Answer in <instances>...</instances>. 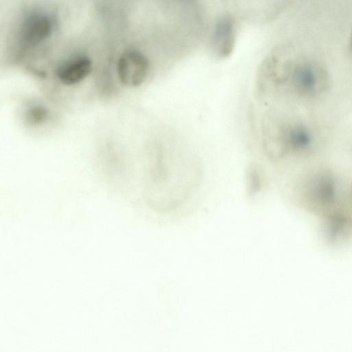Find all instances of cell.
<instances>
[{"instance_id":"obj_7","label":"cell","mask_w":352,"mask_h":352,"mask_svg":"<svg viewBox=\"0 0 352 352\" xmlns=\"http://www.w3.org/2000/svg\"><path fill=\"white\" fill-rule=\"evenodd\" d=\"M47 112L45 109L40 107H34L28 113V118L32 123H40L47 117Z\"/></svg>"},{"instance_id":"obj_6","label":"cell","mask_w":352,"mask_h":352,"mask_svg":"<svg viewBox=\"0 0 352 352\" xmlns=\"http://www.w3.org/2000/svg\"><path fill=\"white\" fill-rule=\"evenodd\" d=\"M52 30L50 19L43 14H33L23 23L21 38L28 45H36L47 38Z\"/></svg>"},{"instance_id":"obj_4","label":"cell","mask_w":352,"mask_h":352,"mask_svg":"<svg viewBox=\"0 0 352 352\" xmlns=\"http://www.w3.org/2000/svg\"><path fill=\"white\" fill-rule=\"evenodd\" d=\"M235 43L234 23L231 16H223L214 26L212 46L215 54L220 58L230 56Z\"/></svg>"},{"instance_id":"obj_1","label":"cell","mask_w":352,"mask_h":352,"mask_svg":"<svg viewBox=\"0 0 352 352\" xmlns=\"http://www.w3.org/2000/svg\"><path fill=\"white\" fill-rule=\"evenodd\" d=\"M278 116L267 129L272 156L296 170L333 153L339 123L294 109Z\"/></svg>"},{"instance_id":"obj_2","label":"cell","mask_w":352,"mask_h":352,"mask_svg":"<svg viewBox=\"0 0 352 352\" xmlns=\"http://www.w3.org/2000/svg\"><path fill=\"white\" fill-rule=\"evenodd\" d=\"M331 155L297 170L292 195L299 207L317 217L335 234L344 218L349 173Z\"/></svg>"},{"instance_id":"obj_5","label":"cell","mask_w":352,"mask_h":352,"mask_svg":"<svg viewBox=\"0 0 352 352\" xmlns=\"http://www.w3.org/2000/svg\"><path fill=\"white\" fill-rule=\"evenodd\" d=\"M92 70V62L85 56H78L62 63L57 69L58 80L65 85H74L87 78Z\"/></svg>"},{"instance_id":"obj_3","label":"cell","mask_w":352,"mask_h":352,"mask_svg":"<svg viewBox=\"0 0 352 352\" xmlns=\"http://www.w3.org/2000/svg\"><path fill=\"white\" fill-rule=\"evenodd\" d=\"M117 69L119 79L124 85L137 87L146 80L149 71V62L140 52L129 50L120 56Z\"/></svg>"}]
</instances>
